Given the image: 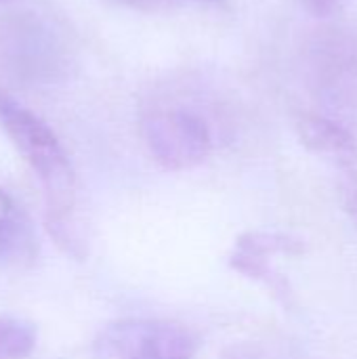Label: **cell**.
Instances as JSON below:
<instances>
[{"label": "cell", "instance_id": "6da1fadb", "mask_svg": "<svg viewBox=\"0 0 357 359\" xmlns=\"http://www.w3.org/2000/svg\"><path fill=\"white\" fill-rule=\"evenodd\" d=\"M0 126L38 177L44 196V221L57 246L74 257L86 255L76 217L78 181L72 160L55 130L11 93L0 90Z\"/></svg>", "mask_w": 357, "mask_h": 359}, {"label": "cell", "instance_id": "7a4b0ae2", "mask_svg": "<svg viewBox=\"0 0 357 359\" xmlns=\"http://www.w3.org/2000/svg\"><path fill=\"white\" fill-rule=\"evenodd\" d=\"M303 80L314 114L357 133V21L318 27L303 50Z\"/></svg>", "mask_w": 357, "mask_h": 359}, {"label": "cell", "instance_id": "3957f363", "mask_svg": "<svg viewBox=\"0 0 357 359\" xmlns=\"http://www.w3.org/2000/svg\"><path fill=\"white\" fill-rule=\"evenodd\" d=\"M63 67L61 38L34 13L0 21V90L13 84L50 80Z\"/></svg>", "mask_w": 357, "mask_h": 359}, {"label": "cell", "instance_id": "277c9868", "mask_svg": "<svg viewBox=\"0 0 357 359\" xmlns=\"http://www.w3.org/2000/svg\"><path fill=\"white\" fill-rule=\"evenodd\" d=\"M139 128L149 156L164 170H191L213 151L210 124L202 114L183 105H164L147 111Z\"/></svg>", "mask_w": 357, "mask_h": 359}, {"label": "cell", "instance_id": "5b68a950", "mask_svg": "<svg viewBox=\"0 0 357 359\" xmlns=\"http://www.w3.org/2000/svg\"><path fill=\"white\" fill-rule=\"evenodd\" d=\"M198 339L168 320L126 318L101 328L90 345L93 359H196Z\"/></svg>", "mask_w": 357, "mask_h": 359}, {"label": "cell", "instance_id": "8992f818", "mask_svg": "<svg viewBox=\"0 0 357 359\" xmlns=\"http://www.w3.org/2000/svg\"><path fill=\"white\" fill-rule=\"evenodd\" d=\"M305 240L286 231H246L242 233L229 255V267L265 286L278 303L292 307V288L288 280L276 269V257H301Z\"/></svg>", "mask_w": 357, "mask_h": 359}, {"label": "cell", "instance_id": "52a82bcc", "mask_svg": "<svg viewBox=\"0 0 357 359\" xmlns=\"http://www.w3.org/2000/svg\"><path fill=\"white\" fill-rule=\"evenodd\" d=\"M301 143L337 170V187L343 210L357 225V139L345 126L322 116H303L297 122Z\"/></svg>", "mask_w": 357, "mask_h": 359}, {"label": "cell", "instance_id": "ba28073f", "mask_svg": "<svg viewBox=\"0 0 357 359\" xmlns=\"http://www.w3.org/2000/svg\"><path fill=\"white\" fill-rule=\"evenodd\" d=\"M36 257L32 223L17 200L0 189V267L29 265Z\"/></svg>", "mask_w": 357, "mask_h": 359}, {"label": "cell", "instance_id": "9c48e42d", "mask_svg": "<svg viewBox=\"0 0 357 359\" xmlns=\"http://www.w3.org/2000/svg\"><path fill=\"white\" fill-rule=\"evenodd\" d=\"M38 332L32 322L0 316V359H23L36 349Z\"/></svg>", "mask_w": 357, "mask_h": 359}, {"label": "cell", "instance_id": "30bf717a", "mask_svg": "<svg viewBox=\"0 0 357 359\" xmlns=\"http://www.w3.org/2000/svg\"><path fill=\"white\" fill-rule=\"evenodd\" d=\"M114 2L130 6V8H160V6H177V4H200V6L227 8V0H114Z\"/></svg>", "mask_w": 357, "mask_h": 359}, {"label": "cell", "instance_id": "8fae6325", "mask_svg": "<svg viewBox=\"0 0 357 359\" xmlns=\"http://www.w3.org/2000/svg\"><path fill=\"white\" fill-rule=\"evenodd\" d=\"M223 359H284L282 355H278L276 351L263 347V345H257V343H242V345H236L231 349L225 351Z\"/></svg>", "mask_w": 357, "mask_h": 359}, {"label": "cell", "instance_id": "7c38bea8", "mask_svg": "<svg viewBox=\"0 0 357 359\" xmlns=\"http://www.w3.org/2000/svg\"><path fill=\"white\" fill-rule=\"evenodd\" d=\"M299 2H301V6H303L307 13H311V15H316V17H320V19L335 17V15L341 13L343 6L347 4V0H299Z\"/></svg>", "mask_w": 357, "mask_h": 359}, {"label": "cell", "instance_id": "4fadbf2b", "mask_svg": "<svg viewBox=\"0 0 357 359\" xmlns=\"http://www.w3.org/2000/svg\"><path fill=\"white\" fill-rule=\"evenodd\" d=\"M0 2H2V0H0Z\"/></svg>", "mask_w": 357, "mask_h": 359}]
</instances>
